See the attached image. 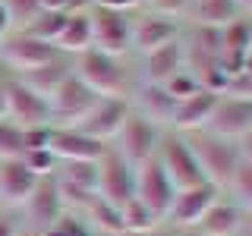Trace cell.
<instances>
[{
	"instance_id": "cell-1",
	"label": "cell",
	"mask_w": 252,
	"mask_h": 236,
	"mask_svg": "<svg viewBox=\"0 0 252 236\" xmlns=\"http://www.w3.org/2000/svg\"><path fill=\"white\" fill-rule=\"evenodd\" d=\"M73 76L82 79L98 98H129L132 85H136L132 57H114V54H104L98 47L76 54Z\"/></svg>"
},
{
	"instance_id": "cell-2",
	"label": "cell",
	"mask_w": 252,
	"mask_h": 236,
	"mask_svg": "<svg viewBox=\"0 0 252 236\" xmlns=\"http://www.w3.org/2000/svg\"><path fill=\"white\" fill-rule=\"evenodd\" d=\"M186 142H189V148H192L195 161H199V167H202L205 183L218 186L220 192H224L227 183L233 179L236 167L243 164L236 142L220 139V136H215V132H208V129H202V132H189Z\"/></svg>"
},
{
	"instance_id": "cell-3",
	"label": "cell",
	"mask_w": 252,
	"mask_h": 236,
	"mask_svg": "<svg viewBox=\"0 0 252 236\" xmlns=\"http://www.w3.org/2000/svg\"><path fill=\"white\" fill-rule=\"evenodd\" d=\"M57 57H63L57 51V44L38 41V38L26 35V31H19V29H13L10 35H3V44H0V69L10 73V76H26L32 69L57 60Z\"/></svg>"
},
{
	"instance_id": "cell-4",
	"label": "cell",
	"mask_w": 252,
	"mask_h": 236,
	"mask_svg": "<svg viewBox=\"0 0 252 236\" xmlns=\"http://www.w3.org/2000/svg\"><path fill=\"white\" fill-rule=\"evenodd\" d=\"M155 157L161 161V167L167 173V179L173 183V189H192V186L205 183L202 167H199V161H195V154H192V148H189L183 132L164 129Z\"/></svg>"
},
{
	"instance_id": "cell-5",
	"label": "cell",
	"mask_w": 252,
	"mask_h": 236,
	"mask_svg": "<svg viewBox=\"0 0 252 236\" xmlns=\"http://www.w3.org/2000/svg\"><path fill=\"white\" fill-rule=\"evenodd\" d=\"M161 136H164L161 126H155L152 120H145V117H139V114L129 110V117H126V123L120 126L117 139L110 142V148H114L129 167H139V164L152 161V157L158 154Z\"/></svg>"
},
{
	"instance_id": "cell-6",
	"label": "cell",
	"mask_w": 252,
	"mask_h": 236,
	"mask_svg": "<svg viewBox=\"0 0 252 236\" xmlns=\"http://www.w3.org/2000/svg\"><path fill=\"white\" fill-rule=\"evenodd\" d=\"M98 104V94H94L82 79H76L69 73L60 82V88L47 98L51 107V126H79L89 117V110Z\"/></svg>"
},
{
	"instance_id": "cell-7",
	"label": "cell",
	"mask_w": 252,
	"mask_h": 236,
	"mask_svg": "<svg viewBox=\"0 0 252 236\" xmlns=\"http://www.w3.org/2000/svg\"><path fill=\"white\" fill-rule=\"evenodd\" d=\"M92 47L114 57H132V13H114L92 6Z\"/></svg>"
},
{
	"instance_id": "cell-8",
	"label": "cell",
	"mask_w": 252,
	"mask_h": 236,
	"mask_svg": "<svg viewBox=\"0 0 252 236\" xmlns=\"http://www.w3.org/2000/svg\"><path fill=\"white\" fill-rule=\"evenodd\" d=\"M218 199H220V189L211 186V183H199L192 189H177L167 214H164V227H170V230H177V233L195 230V224L205 217V211Z\"/></svg>"
},
{
	"instance_id": "cell-9",
	"label": "cell",
	"mask_w": 252,
	"mask_h": 236,
	"mask_svg": "<svg viewBox=\"0 0 252 236\" xmlns=\"http://www.w3.org/2000/svg\"><path fill=\"white\" fill-rule=\"evenodd\" d=\"M6 120H10L16 129H22V132L51 126V107H47V98L35 94L29 85H22L16 76H10L6 79Z\"/></svg>"
},
{
	"instance_id": "cell-10",
	"label": "cell",
	"mask_w": 252,
	"mask_h": 236,
	"mask_svg": "<svg viewBox=\"0 0 252 236\" xmlns=\"http://www.w3.org/2000/svg\"><path fill=\"white\" fill-rule=\"evenodd\" d=\"M183 29L186 26L180 19H170V16L152 10H136L132 13V57H142V54L183 38Z\"/></svg>"
},
{
	"instance_id": "cell-11",
	"label": "cell",
	"mask_w": 252,
	"mask_h": 236,
	"mask_svg": "<svg viewBox=\"0 0 252 236\" xmlns=\"http://www.w3.org/2000/svg\"><path fill=\"white\" fill-rule=\"evenodd\" d=\"M98 199L117 205V208L136 199V167H129L110 145L98 161Z\"/></svg>"
},
{
	"instance_id": "cell-12",
	"label": "cell",
	"mask_w": 252,
	"mask_h": 236,
	"mask_svg": "<svg viewBox=\"0 0 252 236\" xmlns=\"http://www.w3.org/2000/svg\"><path fill=\"white\" fill-rule=\"evenodd\" d=\"M132 69H136V82L145 85H167L177 73L186 69V51H183V38L148 51L142 57H132Z\"/></svg>"
},
{
	"instance_id": "cell-13",
	"label": "cell",
	"mask_w": 252,
	"mask_h": 236,
	"mask_svg": "<svg viewBox=\"0 0 252 236\" xmlns=\"http://www.w3.org/2000/svg\"><path fill=\"white\" fill-rule=\"evenodd\" d=\"M173 195H177V189H173V183L167 179V173H164L158 157H152V161H145V164L136 167V199L145 205L161 224H164V214H167Z\"/></svg>"
},
{
	"instance_id": "cell-14",
	"label": "cell",
	"mask_w": 252,
	"mask_h": 236,
	"mask_svg": "<svg viewBox=\"0 0 252 236\" xmlns=\"http://www.w3.org/2000/svg\"><path fill=\"white\" fill-rule=\"evenodd\" d=\"M126 117H129V101L126 98H98V104L89 110V117L73 129H79L82 136H89L94 142L110 145L120 132V126L126 123Z\"/></svg>"
},
{
	"instance_id": "cell-15",
	"label": "cell",
	"mask_w": 252,
	"mask_h": 236,
	"mask_svg": "<svg viewBox=\"0 0 252 236\" xmlns=\"http://www.w3.org/2000/svg\"><path fill=\"white\" fill-rule=\"evenodd\" d=\"M47 151L57 157V164L101 161V154L107 151V145L82 136V132L73 129V126H51V129H47Z\"/></svg>"
},
{
	"instance_id": "cell-16",
	"label": "cell",
	"mask_w": 252,
	"mask_h": 236,
	"mask_svg": "<svg viewBox=\"0 0 252 236\" xmlns=\"http://www.w3.org/2000/svg\"><path fill=\"white\" fill-rule=\"evenodd\" d=\"M208 132H215L220 139H230V142H240L246 132H252V101L249 98H233V94H220L218 98V107L211 114Z\"/></svg>"
},
{
	"instance_id": "cell-17",
	"label": "cell",
	"mask_w": 252,
	"mask_h": 236,
	"mask_svg": "<svg viewBox=\"0 0 252 236\" xmlns=\"http://www.w3.org/2000/svg\"><path fill=\"white\" fill-rule=\"evenodd\" d=\"M22 211H26L29 217V227L35 233H44L51 230L57 220L66 214V208H63L60 202V192H57V183H54V177H41L35 186V192L29 195V202L22 205Z\"/></svg>"
},
{
	"instance_id": "cell-18",
	"label": "cell",
	"mask_w": 252,
	"mask_h": 236,
	"mask_svg": "<svg viewBox=\"0 0 252 236\" xmlns=\"http://www.w3.org/2000/svg\"><path fill=\"white\" fill-rule=\"evenodd\" d=\"M129 110L145 120H152L155 126L161 129H170V117L177 110V98L164 88V85H145V82H136L129 91Z\"/></svg>"
},
{
	"instance_id": "cell-19",
	"label": "cell",
	"mask_w": 252,
	"mask_h": 236,
	"mask_svg": "<svg viewBox=\"0 0 252 236\" xmlns=\"http://www.w3.org/2000/svg\"><path fill=\"white\" fill-rule=\"evenodd\" d=\"M218 91H208V88H199L192 94H186V98L177 101V110H173L170 117V129L173 132H183V136H189V132H202L205 126H208L211 114H215L218 107Z\"/></svg>"
},
{
	"instance_id": "cell-20",
	"label": "cell",
	"mask_w": 252,
	"mask_h": 236,
	"mask_svg": "<svg viewBox=\"0 0 252 236\" xmlns=\"http://www.w3.org/2000/svg\"><path fill=\"white\" fill-rule=\"evenodd\" d=\"M38 179L22 157H10V161H0V208L16 211L29 202V195L35 192Z\"/></svg>"
},
{
	"instance_id": "cell-21",
	"label": "cell",
	"mask_w": 252,
	"mask_h": 236,
	"mask_svg": "<svg viewBox=\"0 0 252 236\" xmlns=\"http://www.w3.org/2000/svg\"><path fill=\"white\" fill-rule=\"evenodd\" d=\"M246 16L236 0H189L183 26H199V29H224Z\"/></svg>"
},
{
	"instance_id": "cell-22",
	"label": "cell",
	"mask_w": 252,
	"mask_h": 236,
	"mask_svg": "<svg viewBox=\"0 0 252 236\" xmlns=\"http://www.w3.org/2000/svg\"><path fill=\"white\" fill-rule=\"evenodd\" d=\"M243 230H246V214L220 192V199L205 211V217L195 224L192 233H202V236H240Z\"/></svg>"
},
{
	"instance_id": "cell-23",
	"label": "cell",
	"mask_w": 252,
	"mask_h": 236,
	"mask_svg": "<svg viewBox=\"0 0 252 236\" xmlns=\"http://www.w3.org/2000/svg\"><path fill=\"white\" fill-rule=\"evenodd\" d=\"M246 57H249V13L220 29V66H224L227 79L240 73Z\"/></svg>"
},
{
	"instance_id": "cell-24",
	"label": "cell",
	"mask_w": 252,
	"mask_h": 236,
	"mask_svg": "<svg viewBox=\"0 0 252 236\" xmlns=\"http://www.w3.org/2000/svg\"><path fill=\"white\" fill-rule=\"evenodd\" d=\"M57 51L66 54V57H76V54L89 51L92 47V16L89 10H73L66 13V22H63L60 35H57Z\"/></svg>"
},
{
	"instance_id": "cell-25",
	"label": "cell",
	"mask_w": 252,
	"mask_h": 236,
	"mask_svg": "<svg viewBox=\"0 0 252 236\" xmlns=\"http://www.w3.org/2000/svg\"><path fill=\"white\" fill-rule=\"evenodd\" d=\"M69 73H73V57H66V54H63V57L44 63V66H38V69H32V73H26V76H16V79H19L22 85H29L35 94L51 98V94L60 88V82H63Z\"/></svg>"
},
{
	"instance_id": "cell-26",
	"label": "cell",
	"mask_w": 252,
	"mask_h": 236,
	"mask_svg": "<svg viewBox=\"0 0 252 236\" xmlns=\"http://www.w3.org/2000/svg\"><path fill=\"white\" fill-rule=\"evenodd\" d=\"M79 217L89 224L92 233H101V236H117V233L126 230V227H123V211L117 208V205L98 199V195H94L92 205H89V208H85Z\"/></svg>"
},
{
	"instance_id": "cell-27",
	"label": "cell",
	"mask_w": 252,
	"mask_h": 236,
	"mask_svg": "<svg viewBox=\"0 0 252 236\" xmlns=\"http://www.w3.org/2000/svg\"><path fill=\"white\" fill-rule=\"evenodd\" d=\"M54 177L63 179V183L85 189V192L98 195V161H69V164H57Z\"/></svg>"
},
{
	"instance_id": "cell-28",
	"label": "cell",
	"mask_w": 252,
	"mask_h": 236,
	"mask_svg": "<svg viewBox=\"0 0 252 236\" xmlns=\"http://www.w3.org/2000/svg\"><path fill=\"white\" fill-rule=\"evenodd\" d=\"M224 195H227V199H230L246 217L252 214V164L243 161L240 167H236L233 179H230V183H227V189H224Z\"/></svg>"
},
{
	"instance_id": "cell-29",
	"label": "cell",
	"mask_w": 252,
	"mask_h": 236,
	"mask_svg": "<svg viewBox=\"0 0 252 236\" xmlns=\"http://www.w3.org/2000/svg\"><path fill=\"white\" fill-rule=\"evenodd\" d=\"M120 211H123V227H126V233H158V230H164V224H161V220H158L139 199H129Z\"/></svg>"
},
{
	"instance_id": "cell-30",
	"label": "cell",
	"mask_w": 252,
	"mask_h": 236,
	"mask_svg": "<svg viewBox=\"0 0 252 236\" xmlns=\"http://www.w3.org/2000/svg\"><path fill=\"white\" fill-rule=\"evenodd\" d=\"M63 22H66V13H47V10H41L26 29H19V31L38 38V41L54 44V41H57V35H60V29H63Z\"/></svg>"
},
{
	"instance_id": "cell-31",
	"label": "cell",
	"mask_w": 252,
	"mask_h": 236,
	"mask_svg": "<svg viewBox=\"0 0 252 236\" xmlns=\"http://www.w3.org/2000/svg\"><path fill=\"white\" fill-rule=\"evenodd\" d=\"M22 151H26V132L16 129L10 120H0V161L22 157Z\"/></svg>"
},
{
	"instance_id": "cell-32",
	"label": "cell",
	"mask_w": 252,
	"mask_h": 236,
	"mask_svg": "<svg viewBox=\"0 0 252 236\" xmlns=\"http://www.w3.org/2000/svg\"><path fill=\"white\" fill-rule=\"evenodd\" d=\"M3 3L6 16H10L13 29H26L32 19H35L38 13H41V6H38V0H0Z\"/></svg>"
},
{
	"instance_id": "cell-33",
	"label": "cell",
	"mask_w": 252,
	"mask_h": 236,
	"mask_svg": "<svg viewBox=\"0 0 252 236\" xmlns=\"http://www.w3.org/2000/svg\"><path fill=\"white\" fill-rule=\"evenodd\" d=\"M22 161H26V167L35 177H54V170H57V157L47 151V148H29L22 154Z\"/></svg>"
},
{
	"instance_id": "cell-34",
	"label": "cell",
	"mask_w": 252,
	"mask_h": 236,
	"mask_svg": "<svg viewBox=\"0 0 252 236\" xmlns=\"http://www.w3.org/2000/svg\"><path fill=\"white\" fill-rule=\"evenodd\" d=\"M164 88H167L170 94H173V98H186V94H192V91H199L202 88V85L199 82H195V76L192 73H189V69H183V73H177V76H173L170 79V82L167 85H164Z\"/></svg>"
},
{
	"instance_id": "cell-35",
	"label": "cell",
	"mask_w": 252,
	"mask_h": 236,
	"mask_svg": "<svg viewBox=\"0 0 252 236\" xmlns=\"http://www.w3.org/2000/svg\"><path fill=\"white\" fill-rule=\"evenodd\" d=\"M186 6H189V0H148L142 10H152V13H161V16H170V19L183 22Z\"/></svg>"
},
{
	"instance_id": "cell-36",
	"label": "cell",
	"mask_w": 252,
	"mask_h": 236,
	"mask_svg": "<svg viewBox=\"0 0 252 236\" xmlns=\"http://www.w3.org/2000/svg\"><path fill=\"white\" fill-rule=\"evenodd\" d=\"M54 227H57L60 236H94V233L89 230V224H85L79 214H69V211H66V214H63Z\"/></svg>"
},
{
	"instance_id": "cell-37",
	"label": "cell",
	"mask_w": 252,
	"mask_h": 236,
	"mask_svg": "<svg viewBox=\"0 0 252 236\" xmlns=\"http://www.w3.org/2000/svg\"><path fill=\"white\" fill-rule=\"evenodd\" d=\"M92 6H98V10H114V13H136L139 10L136 0H92Z\"/></svg>"
},
{
	"instance_id": "cell-38",
	"label": "cell",
	"mask_w": 252,
	"mask_h": 236,
	"mask_svg": "<svg viewBox=\"0 0 252 236\" xmlns=\"http://www.w3.org/2000/svg\"><path fill=\"white\" fill-rule=\"evenodd\" d=\"M19 224H16V217L10 214L6 208H0V236H19Z\"/></svg>"
},
{
	"instance_id": "cell-39",
	"label": "cell",
	"mask_w": 252,
	"mask_h": 236,
	"mask_svg": "<svg viewBox=\"0 0 252 236\" xmlns=\"http://www.w3.org/2000/svg\"><path fill=\"white\" fill-rule=\"evenodd\" d=\"M38 6L47 13H69V0H38Z\"/></svg>"
},
{
	"instance_id": "cell-40",
	"label": "cell",
	"mask_w": 252,
	"mask_h": 236,
	"mask_svg": "<svg viewBox=\"0 0 252 236\" xmlns=\"http://www.w3.org/2000/svg\"><path fill=\"white\" fill-rule=\"evenodd\" d=\"M236 148H240V157H243V161L252 164V132H246V136L236 142Z\"/></svg>"
},
{
	"instance_id": "cell-41",
	"label": "cell",
	"mask_w": 252,
	"mask_h": 236,
	"mask_svg": "<svg viewBox=\"0 0 252 236\" xmlns=\"http://www.w3.org/2000/svg\"><path fill=\"white\" fill-rule=\"evenodd\" d=\"M6 76L3 69H0V120H6Z\"/></svg>"
},
{
	"instance_id": "cell-42",
	"label": "cell",
	"mask_w": 252,
	"mask_h": 236,
	"mask_svg": "<svg viewBox=\"0 0 252 236\" xmlns=\"http://www.w3.org/2000/svg\"><path fill=\"white\" fill-rule=\"evenodd\" d=\"M10 31H13V22H10V16H6L3 3H0V35H10Z\"/></svg>"
},
{
	"instance_id": "cell-43",
	"label": "cell",
	"mask_w": 252,
	"mask_h": 236,
	"mask_svg": "<svg viewBox=\"0 0 252 236\" xmlns=\"http://www.w3.org/2000/svg\"><path fill=\"white\" fill-rule=\"evenodd\" d=\"M117 236H161V230H158V233H126L123 230V233H117Z\"/></svg>"
},
{
	"instance_id": "cell-44",
	"label": "cell",
	"mask_w": 252,
	"mask_h": 236,
	"mask_svg": "<svg viewBox=\"0 0 252 236\" xmlns=\"http://www.w3.org/2000/svg\"><path fill=\"white\" fill-rule=\"evenodd\" d=\"M236 3H240V6H243L246 13H252V0H236Z\"/></svg>"
},
{
	"instance_id": "cell-45",
	"label": "cell",
	"mask_w": 252,
	"mask_h": 236,
	"mask_svg": "<svg viewBox=\"0 0 252 236\" xmlns=\"http://www.w3.org/2000/svg\"><path fill=\"white\" fill-rule=\"evenodd\" d=\"M249 57H252V13H249Z\"/></svg>"
},
{
	"instance_id": "cell-46",
	"label": "cell",
	"mask_w": 252,
	"mask_h": 236,
	"mask_svg": "<svg viewBox=\"0 0 252 236\" xmlns=\"http://www.w3.org/2000/svg\"><path fill=\"white\" fill-rule=\"evenodd\" d=\"M180 236H202V233H192V230H186V233H180Z\"/></svg>"
},
{
	"instance_id": "cell-47",
	"label": "cell",
	"mask_w": 252,
	"mask_h": 236,
	"mask_svg": "<svg viewBox=\"0 0 252 236\" xmlns=\"http://www.w3.org/2000/svg\"><path fill=\"white\" fill-rule=\"evenodd\" d=\"M246 224H249V227H252V214H249V220H246Z\"/></svg>"
},
{
	"instance_id": "cell-48",
	"label": "cell",
	"mask_w": 252,
	"mask_h": 236,
	"mask_svg": "<svg viewBox=\"0 0 252 236\" xmlns=\"http://www.w3.org/2000/svg\"><path fill=\"white\" fill-rule=\"evenodd\" d=\"M0 44H3V35H0Z\"/></svg>"
}]
</instances>
